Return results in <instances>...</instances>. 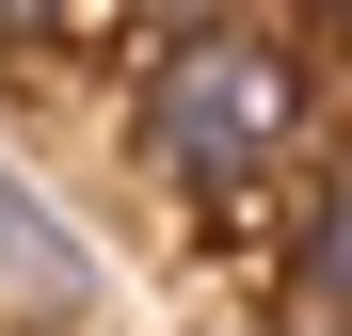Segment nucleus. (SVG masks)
Instances as JSON below:
<instances>
[{
  "label": "nucleus",
  "mask_w": 352,
  "mask_h": 336,
  "mask_svg": "<svg viewBox=\"0 0 352 336\" xmlns=\"http://www.w3.org/2000/svg\"><path fill=\"white\" fill-rule=\"evenodd\" d=\"M129 160H144L160 192H192V208L272 192L288 160H305V48L256 32V16L176 32L160 65H144V96H129Z\"/></svg>",
  "instance_id": "f257e3e1"
},
{
  "label": "nucleus",
  "mask_w": 352,
  "mask_h": 336,
  "mask_svg": "<svg viewBox=\"0 0 352 336\" xmlns=\"http://www.w3.org/2000/svg\"><path fill=\"white\" fill-rule=\"evenodd\" d=\"M0 320L16 336H80L96 320V240L16 177V160H0Z\"/></svg>",
  "instance_id": "f03ea898"
},
{
  "label": "nucleus",
  "mask_w": 352,
  "mask_h": 336,
  "mask_svg": "<svg viewBox=\"0 0 352 336\" xmlns=\"http://www.w3.org/2000/svg\"><path fill=\"white\" fill-rule=\"evenodd\" d=\"M336 32H352V0H336Z\"/></svg>",
  "instance_id": "423d86ee"
},
{
  "label": "nucleus",
  "mask_w": 352,
  "mask_h": 336,
  "mask_svg": "<svg viewBox=\"0 0 352 336\" xmlns=\"http://www.w3.org/2000/svg\"><path fill=\"white\" fill-rule=\"evenodd\" d=\"M65 16H80V0H0V48H48Z\"/></svg>",
  "instance_id": "20e7f679"
},
{
  "label": "nucleus",
  "mask_w": 352,
  "mask_h": 336,
  "mask_svg": "<svg viewBox=\"0 0 352 336\" xmlns=\"http://www.w3.org/2000/svg\"><path fill=\"white\" fill-rule=\"evenodd\" d=\"M129 16H160V48H176V32H208V16H241V0H129Z\"/></svg>",
  "instance_id": "39448f33"
},
{
  "label": "nucleus",
  "mask_w": 352,
  "mask_h": 336,
  "mask_svg": "<svg viewBox=\"0 0 352 336\" xmlns=\"http://www.w3.org/2000/svg\"><path fill=\"white\" fill-rule=\"evenodd\" d=\"M288 289H305V320L320 336H352V160L305 192V240H288Z\"/></svg>",
  "instance_id": "7ed1b4c3"
}]
</instances>
